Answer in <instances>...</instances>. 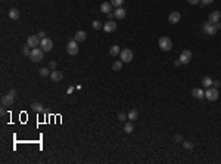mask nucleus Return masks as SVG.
Returning <instances> with one entry per match:
<instances>
[{
	"mask_svg": "<svg viewBox=\"0 0 221 164\" xmlns=\"http://www.w3.org/2000/svg\"><path fill=\"white\" fill-rule=\"evenodd\" d=\"M43 58H44V50H43L42 47H33V49H31L30 59H31L34 64H37V62H42Z\"/></svg>",
	"mask_w": 221,
	"mask_h": 164,
	"instance_id": "f257e3e1",
	"label": "nucleus"
},
{
	"mask_svg": "<svg viewBox=\"0 0 221 164\" xmlns=\"http://www.w3.org/2000/svg\"><path fill=\"white\" fill-rule=\"evenodd\" d=\"M158 43H159V47H161L162 52H170L171 47H173V41L170 37H161Z\"/></svg>",
	"mask_w": 221,
	"mask_h": 164,
	"instance_id": "f03ea898",
	"label": "nucleus"
},
{
	"mask_svg": "<svg viewBox=\"0 0 221 164\" xmlns=\"http://www.w3.org/2000/svg\"><path fill=\"white\" fill-rule=\"evenodd\" d=\"M205 98H207L208 101H211V102L217 101V99L220 98V93H218V89H215V87H208V89H207V92H205Z\"/></svg>",
	"mask_w": 221,
	"mask_h": 164,
	"instance_id": "7ed1b4c3",
	"label": "nucleus"
},
{
	"mask_svg": "<svg viewBox=\"0 0 221 164\" xmlns=\"http://www.w3.org/2000/svg\"><path fill=\"white\" fill-rule=\"evenodd\" d=\"M78 50H80L78 41H75V40L68 41V44H67V52H68V55H77Z\"/></svg>",
	"mask_w": 221,
	"mask_h": 164,
	"instance_id": "20e7f679",
	"label": "nucleus"
},
{
	"mask_svg": "<svg viewBox=\"0 0 221 164\" xmlns=\"http://www.w3.org/2000/svg\"><path fill=\"white\" fill-rule=\"evenodd\" d=\"M120 59L123 61V62H131L133 61V50H130V49H124V50H121V53H120Z\"/></svg>",
	"mask_w": 221,
	"mask_h": 164,
	"instance_id": "39448f33",
	"label": "nucleus"
},
{
	"mask_svg": "<svg viewBox=\"0 0 221 164\" xmlns=\"http://www.w3.org/2000/svg\"><path fill=\"white\" fill-rule=\"evenodd\" d=\"M180 62L181 64H189L190 61H192V50H189V49H184L181 55H180Z\"/></svg>",
	"mask_w": 221,
	"mask_h": 164,
	"instance_id": "423d86ee",
	"label": "nucleus"
},
{
	"mask_svg": "<svg viewBox=\"0 0 221 164\" xmlns=\"http://www.w3.org/2000/svg\"><path fill=\"white\" fill-rule=\"evenodd\" d=\"M40 47H42L44 52H50L52 49H53V41L50 40V39H42V41H40Z\"/></svg>",
	"mask_w": 221,
	"mask_h": 164,
	"instance_id": "0eeeda50",
	"label": "nucleus"
},
{
	"mask_svg": "<svg viewBox=\"0 0 221 164\" xmlns=\"http://www.w3.org/2000/svg\"><path fill=\"white\" fill-rule=\"evenodd\" d=\"M40 41H42V39L36 34V36H30V37H28V39H27V44L31 47V49H33V47H37V46L40 44Z\"/></svg>",
	"mask_w": 221,
	"mask_h": 164,
	"instance_id": "6e6552de",
	"label": "nucleus"
},
{
	"mask_svg": "<svg viewBox=\"0 0 221 164\" xmlns=\"http://www.w3.org/2000/svg\"><path fill=\"white\" fill-rule=\"evenodd\" d=\"M14 99H15V96L12 95H5V96H2V107H12L14 105Z\"/></svg>",
	"mask_w": 221,
	"mask_h": 164,
	"instance_id": "1a4fd4ad",
	"label": "nucleus"
},
{
	"mask_svg": "<svg viewBox=\"0 0 221 164\" xmlns=\"http://www.w3.org/2000/svg\"><path fill=\"white\" fill-rule=\"evenodd\" d=\"M220 18H221V12L214 11V12H211L209 16H208V22L209 24H217V22H220Z\"/></svg>",
	"mask_w": 221,
	"mask_h": 164,
	"instance_id": "9d476101",
	"label": "nucleus"
},
{
	"mask_svg": "<svg viewBox=\"0 0 221 164\" xmlns=\"http://www.w3.org/2000/svg\"><path fill=\"white\" fill-rule=\"evenodd\" d=\"M204 33L208 34V36H214V34L217 33V28L214 27V24L205 22V24H204Z\"/></svg>",
	"mask_w": 221,
	"mask_h": 164,
	"instance_id": "9b49d317",
	"label": "nucleus"
},
{
	"mask_svg": "<svg viewBox=\"0 0 221 164\" xmlns=\"http://www.w3.org/2000/svg\"><path fill=\"white\" fill-rule=\"evenodd\" d=\"M115 30H117V24H115L114 19L106 21V22L103 24V31H106V33H112V31H115Z\"/></svg>",
	"mask_w": 221,
	"mask_h": 164,
	"instance_id": "f8f14e48",
	"label": "nucleus"
},
{
	"mask_svg": "<svg viewBox=\"0 0 221 164\" xmlns=\"http://www.w3.org/2000/svg\"><path fill=\"white\" fill-rule=\"evenodd\" d=\"M180 19H181V15H180V12H171V14L168 15V22L170 24H177V22H180Z\"/></svg>",
	"mask_w": 221,
	"mask_h": 164,
	"instance_id": "ddd939ff",
	"label": "nucleus"
},
{
	"mask_svg": "<svg viewBox=\"0 0 221 164\" xmlns=\"http://www.w3.org/2000/svg\"><path fill=\"white\" fill-rule=\"evenodd\" d=\"M50 79H52V82L53 83H58V82H61V80L64 79V74H62V71L53 69V71L50 72Z\"/></svg>",
	"mask_w": 221,
	"mask_h": 164,
	"instance_id": "4468645a",
	"label": "nucleus"
},
{
	"mask_svg": "<svg viewBox=\"0 0 221 164\" xmlns=\"http://www.w3.org/2000/svg\"><path fill=\"white\" fill-rule=\"evenodd\" d=\"M112 5H110V2H103L102 5H100V12L102 14H109V12H112Z\"/></svg>",
	"mask_w": 221,
	"mask_h": 164,
	"instance_id": "2eb2a0df",
	"label": "nucleus"
},
{
	"mask_svg": "<svg viewBox=\"0 0 221 164\" xmlns=\"http://www.w3.org/2000/svg\"><path fill=\"white\" fill-rule=\"evenodd\" d=\"M114 15H115V18H117V19H124L125 15H127V11H125L124 8H115V12H114Z\"/></svg>",
	"mask_w": 221,
	"mask_h": 164,
	"instance_id": "dca6fc26",
	"label": "nucleus"
},
{
	"mask_svg": "<svg viewBox=\"0 0 221 164\" xmlns=\"http://www.w3.org/2000/svg\"><path fill=\"white\" fill-rule=\"evenodd\" d=\"M86 39H87V33H86V31H77L75 36H74V40L78 41V43H80V41H84Z\"/></svg>",
	"mask_w": 221,
	"mask_h": 164,
	"instance_id": "f3484780",
	"label": "nucleus"
},
{
	"mask_svg": "<svg viewBox=\"0 0 221 164\" xmlns=\"http://www.w3.org/2000/svg\"><path fill=\"white\" fill-rule=\"evenodd\" d=\"M192 95H193V98H196V99H204V98H205V92H204L202 89L196 87V89L192 90Z\"/></svg>",
	"mask_w": 221,
	"mask_h": 164,
	"instance_id": "a211bd4d",
	"label": "nucleus"
},
{
	"mask_svg": "<svg viewBox=\"0 0 221 164\" xmlns=\"http://www.w3.org/2000/svg\"><path fill=\"white\" fill-rule=\"evenodd\" d=\"M19 11L16 9V8H12V9H9V18L11 19H14V21H16L18 18H19Z\"/></svg>",
	"mask_w": 221,
	"mask_h": 164,
	"instance_id": "6ab92c4d",
	"label": "nucleus"
},
{
	"mask_svg": "<svg viewBox=\"0 0 221 164\" xmlns=\"http://www.w3.org/2000/svg\"><path fill=\"white\" fill-rule=\"evenodd\" d=\"M109 53H110V56H118V55L121 53V49H120V46H118V44H114V46H110Z\"/></svg>",
	"mask_w": 221,
	"mask_h": 164,
	"instance_id": "aec40b11",
	"label": "nucleus"
},
{
	"mask_svg": "<svg viewBox=\"0 0 221 164\" xmlns=\"http://www.w3.org/2000/svg\"><path fill=\"white\" fill-rule=\"evenodd\" d=\"M127 117H128V120H130V121H136V120L139 118V111H137V109H131V111L128 112V115H127Z\"/></svg>",
	"mask_w": 221,
	"mask_h": 164,
	"instance_id": "412c9836",
	"label": "nucleus"
},
{
	"mask_svg": "<svg viewBox=\"0 0 221 164\" xmlns=\"http://www.w3.org/2000/svg\"><path fill=\"white\" fill-rule=\"evenodd\" d=\"M31 108H33V111H36V112H44V108H43V105L40 102H33Z\"/></svg>",
	"mask_w": 221,
	"mask_h": 164,
	"instance_id": "4be33fe9",
	"label": "nucleus"
},
{
	"mask_svg": "<svg viewBox=\"0 0 221 164\" xmlns=\"http://www.w3.org/2000/svg\"><path fill=\"white\" fill-rule=\"evenodd\" d=\"M212 83H214V80H212L211 77H204V79H202V86L207 87V89L212 86Z\"/></svg>",
	"mask_w": 221,
	"mask_h": 164,
	"instance_id": "5701e85b",
	"label": "nucleus"
},
{
	"mask_svg": "<svg viewBox=\"0 0 221 164\" xmlns=\"http://www.w3.org/2000/svg\"><path fill=\"white\" fill-rule=\"evenodd\" d=\"M50 72H52V69L49 68V67H47V68H46V67H43V68L39 69V74H40L42 77H47V76H50Z\"/></svg>",
	"mask_w": 221,
	"mask_h": 164,
	"instance_id": "b1692460",
	"label": "nucleus"
},
{
	"mask_svg": "<svg viewBox=\"0 0 221 164\" xmlns=\"http://www.w3.org/2000/svg\"><path fill=\"white\" fill-rule=\"evenodd\" d=\"M112 69L114 71H121L123 69V61H115L112 64Z\"/></svg>",
	"mask_w": 221,
	"mask_h": 164,
	"instance_id": "393cba45",
	"label": "nucleus"
},
{
	"mask_svg": "<svg viewBox=\"0 0 221 164\" xmlns=\"http://www.w3.org/2000/svg\"><path fill=\"white\" fill-rule=\"evenodd\" d=\"M124 130H125V133H133V130H134V124L131 123V121H128V123H125V126H124Z\"/></svg>",
	"mask_w": 221,
	"mask_h": 164,
	"instance_id": "a878e982",
	"label": "nucleus"
},
{
	"mask_svg": "<svg viewBox=\"0 0 221 164\" xmlns=\"http://www.w3.org/2000/svg\"><path fill=\"white\" fill-rule=\"evenodd\" d=\"M124 2L125 0H110V5H112L114 8H123Z\"/></svg>",
	"mask_w": 221,
	"mask_h": 164,
	"instance_id": "bb28decb",
	"label": "nucleus"
},
{
	"mask_svg": "<svg viewBox=\"0 0 221 164\" xmlns=\"http://www.w3.org/2000/svg\"><path fill=\"white\" fill-rule=\"evenodd\" d=\"M22 55H24V56H27V58H30V55H31V47H30L28 44L22 46Z\"/></svg>",
	"mask_w": 221,
	"mask_h": 164,
	"instance_id": "cd10ccee",
	"label": "nucleus"
},
{
	"mask_svg": "<svg viewBox=\"0 0 221 164\" xmlns=\"http://www.w3.org/2000/svg\"><path fill=\"white\" fill-rule=\"evenodd\" d=\"M183 146L186 148V150H193V142H190V140H183Z\"/></svg>",
	"mask_w": 221,
	"mask_h": 164,
	"instance_id": "c85d7f7f",
	"label": "nucleus"
},
{
	"mask_svg": "<svg viewBox=\"0 0 221 164\" xmlns=\"http://www.w3.org/2000/svg\"><path fill=\"white\" fill-rule=\"evenodd\" d=\"M92 25H93V28H95V30H100V28H103V24H102L100 21H97V19L92 22Z\"/></svg>",
	"mask_w": 221,
	"mask_h": 164,
	"instance_id": "c756f323",
	"label": "nucleus"
},
{
	"mask_svg": "<svg viewBox=\"0 0 221 164\" xmlns=\"http://www.w3.org/2000/svg\"><path fill=\"white\" fill-rule=\"evenodd\" d=\"M127 118H128V117H127V114H124V112H120V114H118V120H120V121H125Z\"/></svg>",
	"mask_w": 221,
	"mask_h": 164,
	"instance_id": "7c9ffc66",
	"label": "nucleus"
},
{
	"mask_svg": "<svg viewBox=\"0 0 221 164\" xmlns=\"http://www.w3.org/2000/svg\"><path fill=\"white\" fill-rule=\"evenodd\" d=\"M183 140H184V139H183L181 135H176V136H174V142H177V143H183Z\"/></svg>",
	"mask_w": 221,
	"mask_h": 164,
	"instance_id": "2f4dec72",
	"label": "nucleus"
},
{
	"mask_svg": "<svg viewBox=\"0 0 221 164\" xmlns=\"http://www.w3.org/2000/svg\"><path fill=\"white\" fill-rule=\"evenodd\" d=\"M56 67H58L56 61H50V62H49V68L52 69V71H53V69H56Z\"/></svg>",
	"mask_w": 221,
	"mask_h": 164,
	"instance_id": "473e14b6",
	"label": "nucleus"
},
{
	"mask_svg": "<svg viewBox=\"0 0 221 164\" xmlns=\"http://www.w3.org/2000/svg\"><path fill=\"white\" fill-rule=\"evenodd\" d=\"M212 86H214L215 89H218V87L221 86V82H220V80H214V83H212Z\"/></svg>",
	"mask_w": 221,
	"mask_h": 164,
	"instance_id": "72a5a7b5",
	"label": "nucleus"
},
{
	"mask_svg": "<svg viewBox=\"0 0 221 164\" xmlns=\"http://www.w3.org/2000/svg\"><path fill=\"white\" fill-rule=\"evenodd\" d=\"M37 36H39L40 39H46V33H44V31H40V33H39Z\"/></svg>",
	"mask_w": 221,
	"mask_h": 164,
	"instance_id": "f704fd0d",
	"label": "nucleus"
},
{
	"mask_svg": "<svg viewBox=\"0 0 221 164\" xmlns=\"http://www.w3.org/2000/svg\"><path fill=\"white\" fill-rule=\"evenodd\" d=\"M106 15H108V21L114 19V16H115V15H114V12H109V14H106Z\"/></svg>",
	"mask_w": 221,
	"mask_h": 164,
	"instance_id": "c9c22d12",
	"label": "nucleus"
},
{
	"mask_svg": "<svg viewBox=\"0 0 221 164\" xmlns=\"http://www.w3.org/2000/svg\"><path fill=\"white\" fill-rule=\"evenodd\" d=\"M8 93H9V95H12V96H16V90H15V89H11Z\"/></svg>",
	"mask_w": 221,
	"mask_h": 164,
	"instance_id": "e433bc0d",
	"label": "nucleus"
},
{
	"mask_svg": "<svg viewBox=\"0 0 221 164\" xmlns=\"http://www.w3.org/2000/svg\"><path fill=\"white\" fill-rule=\"evenodd\" d=\"M187 2H189L190 5H198V3H199L201 0H187Z\"/></svg>",
	"mask_w": 221,
	"mask_h": 164,
	"instance_id": "4c0bfd02",
	"label": "nucleus"
},
{
	"mask_svg": "<svg viewBox=\"0 0 221 164\" xmlns=\"http://www.w3.org/2000/svg\"><path fill=\"white\" fill-rule=\"evenodd\" d=\"M214 0H202V5H211Z\"/></svg>",
	"mask_w": 221,
	"mask_h": 164,
	"instance_id": "58836bf2",
	"label": "nucleus"
},
{
	"mask_svg": "<svg viewBox=\"0 0 221 164\" xmlns=\"http://www.w3.org/2000/svg\"><path fill=\"white\" fill-rule=\"evenodd\" d=\"M214 27L217 28V31H218V30L221 28V22H217V24H214Z\"/></svg>",
	"mask_w": 221,
	"mask_h": 164,
	"instance_id": "ea45409f",
	"label": "nucleus"
},
{
	"mask_svg": "<svg viewBox=\"0 0 221 164\" xmlns=\"http://www.w3.org/2000/svg\"><path fill=\"white\" fill-rule=\"evenodd\" d=\"M174 65H176V67H180V65H181V62H180V59H177V61H174Z\"/></svg>",
	"mask_w": 221,
	"mask_h": 164,
	"instance_id": "a19ab883",
	"label": "nucleus"
},
{
	"mask_svg": "<svg viewBox=\"0 0 221 164\" xmlns=\"http://www.w3.org/2000/svg\"><path fill=\"white\" fill-rule=\"evenodd\" d=\"M74 92V87H68V90H67V93H72Z\"/></svg>",
	"mask_w": 221,
	"mask_h": 164,
	"instance_id": "79ce46f5",
	"label": "nucleus"
},
{
	"mask_svg": "<svg viewBox=\"0 0 221 164\" xmlns=\"http://www.w3.org/2000/svg\"><path fill=\"white\" fill-rule=\"evenodd\" d=\"M0 114H2V115H5V114H6V111H5V107L2 108V111H0Z\"/></svg>",
	"mask_w": 221,
	"mask_h": 164,
	"instance_id": "37998d69",
	"label": "nucleus"
}]
</instances>
